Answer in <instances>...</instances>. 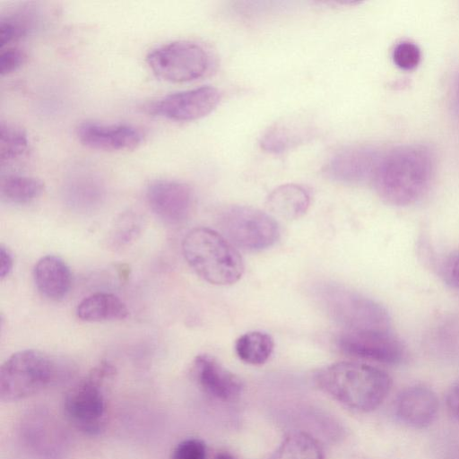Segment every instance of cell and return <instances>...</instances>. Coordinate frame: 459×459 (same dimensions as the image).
<instances>
[{"label":"cell","mask_w":459,"mask_h":459,"mask_svg":"<svg viewBox=\"0 0 459 459\" xmlns=\"http://www.w3.org/2000/svg\"><path fill=\"white\" fill-rule=\"evenodd\" d=\"M33 279L38 291L45 298L58 301L65 299L72 286V273L59 256L48 255L34 266Z\"/></svg>","instance_id":"16"},{"label":"cell","mask_w":459,"mask_h":459,"mask_svg":"<svg viewBox=\"0 0 459 459\" xmlns=\"http://www.w3.org/2000/svg\"><path fill=\"white\" fill-rule=\"evenodd\" d=\"M383 153L368 145H353L335 152L324 167L325 175L339 183L373 179Z\"/></svg>","instance_id":"11"},{"label":"cell","mask_w":459,"mask_h":459,"mask_svg":"<svg viewBox=\"0 0 459 459\" xmlns=\"http://www.w3.org/2000/svg\"><path fill=\"white\" fill-rule=\"evenodd\" d=\"M397 420L412 429H424L431 425L438 411V400L432 389L414 385L402 390L394 402Z\"/></svg>","instance_id":"15"},{"label":"cell","mask_w":459,"mask_h":459,"mask_svg":"<svg viewBox=\"0 0 459 459\" xmlns=\"http://www.w3.org/2000/svg\"><path fill=\"white\" fill-rule=\"evenodd\" d=\"M146 200L159 219L168 224L178 225L189 217L194 205V194L186 183L159 179L147 186Z\"/></svg>","instance_id":"12"},{"label":"cell","mask_w":459,"mask_h":459,"mask_svg":"<svg viewBox=\"0 0 459 459\" xmlns=\"http://www.w3.org/2000/svg\"><path fill=\"white\" fill-rule=\"evenodd\" d=\"M342 353L386 365L403 363L407 350L402 340L391 329L342 331L334 340Z\"/></svg>","instance_id":"9"},{"label":"cell","mask_w":459,"mask_h":459,"mask_svg":"<svg viewBox=\"0 0 459 459\" xmlns=\"http://www.w3.org/2000/svg\"><path fill=\"white\" fill-rule=\"evenodd\" d=\"M394 63L403 70H411L420 62V48L413 42L403 40L397 43L392 52Z\"/></svg>","instance_id":"26"},{"label":"cell","mask_w":459,"mask_h":459,"mask_svg":"<svg viewBox=\"0 0 459 459\" xmlns=\"http://www.w3.org/2000/svg\"><path fill=\"white\" fill-rule=\"evenodd\" d=\"M182 252L195 273L211 284H233L244 273L243 259L233 244L210 228L189 230L183 238Z\"/></svg>","instance_id":"3"},{"label":"cell","mask_w":459,"mask_h":459,"mask_svg":"<svg viewBox=\"0 0 459 459\" xmlns=\"http://www.w3.org/2000/svg\"><path fill=\"white\" fill-rule=\"evenodd\" d=\"M65 195L74 204H92L99 202L103 195L100 179L92 171L79 169L73 172L66 180Z\"/></svg>","instance_id":"19"},{"label":"cell","mask_w":459,"mask_h":459,"mask_svg":"<svg viewBox=\"0 0 459 459\" xmlns=\"http://www.w3.org/2000/svg\"><path fill=\"white\" fill-rule=\"evenodd\" d=\"M126 305L116 295L97 292L84 298L76 307V316L85 322L122 320L128 316Z\"/></svg>","instance_id":"18"},{"label":"cell","mask_w":459,"mask_h":459,"mask_svg":"<svg viewBox=\"0 0 459 459\" xmlns=\"http://www.w3.org/2000/svg\"><path fill=\"white\" fill-rule=\"evenodd\" d=\"M114 376V367L102 361L65 394L64 412L79 430L97 435L104 429L107 409L105 385Z\"/></svg>","instance_id":"6"},{"label":"cell","mask_w":459,"mask_h":459,"mask_svg":"<svg viewBox=\"0 0 459 459\" xmlns=\"http://www.w3.org/2000/svg\"><path fill=\"white\" fill-rule=\"evenodd\" d=\"M309 204L308 191L304 186L292 183L275 187L266 199V206L273 213L288 220L303 216Z\"/></svg>","instance_id":"17"},{"label":"cell","mask_w":459,"mask_h":459,"mask_svg":"<svg viewBox=\"0 0 459 459\" xmlns=\"http://www.w3.org/2000/svg\"><path fill=\"white\" fill-rule=\"evenodd\" d=\"M152 73L170 82H186L205 74L210 56L200 45L186 41H172L152 49L146 56Z\"/></svg>","instance_id":"8"},{"label":"cell","mask_w":459,"mask_h":459,"mask_svg":"<svg viewBox=\"0 0 459 459\" xmlns=\"http://www.w3.org/2000/svg\"><path fill=\"white\" fill-rule=\"evenodd\" d=\"M170 459H206V446L198 438L185 439L173 449Z\"/></svg>","instance_id":"28"},{"label":"cell","mask_w":459,"mask_h":459,"mask_svg":"<svg viewBox=\"0 0 459 459\" xmlns=\"http://www.w3.org/2000/svg\"><path fill=\"white\" fill-rule=\"evenodd\" d=\"M305 135V127L293 122H280L264 134L260 144L264 150L278 153L299 143Z\"/></svg>","instance_id":"24"},{"label":"cell","mask_w":459,"mask_h":459,"mask_svg":"<svg viewBox=\"0 0 459 459\" xmlns=\"http://www.w3.org/2000/svg\"><path fill=\"white\" fill-rule=\"evenodd\" d=\"M192 373L203 391L218 400L234 401L242 393L241 379L211 355L196 356L193 361Z\"/></svg>","instance_id":"14"},{"label":"cell","mask_w":459,"mask_h":459,"mask_svg":"<svg viewBox=\"0 0 459 459\" xmlns=\"http://www.w3.org/2000/svg\"><path fill=\"white\" fill-rule=\"evenodd\" d=\"M224 237L233 245L247 251L272 247L279 238L280 229L274 218L259 209L232 205L220 219Z\"/></svg>","instance_id":"7"},{"label":"cell","mask_w":459,"mask_h":459,"mask_svg":"<svg viewBox=\"0 0 459 459\" xmlns=\"http://www.w3.org/2000/svg\"><path fill=\"white\" fill-rule=\"evenodd\" d=\"M317 386L343 405L368 412L387 397L392 379L384 370L359 362L342 361L320 368L315 376Z\"/></svg>","instance_id":"2"},{"label":"cell","mask_w":459,"mask_h":459,"mask_svg":"<svg viewBox=\"0 0 459 459\" xmlns=\"http://www.w3.org/2000/svg\"><path fill=\"white\" fill-rule=\"evenodd\" d=\"M213 459H236V457L227 451L218 453Z\"/></svg>","instance_id":"34"},{"label":"cell","mask_w":459,"mask_h":459,"mask_svg":"<svg viewBox=\"0 0 459 459\" xmlns=\"http://www.w3.org/2000/svg\"><path fill=\"white\" fill-rule=\"evenodd\" d=\"M273 339L266 333L252 331L240 335L235 342L238 359L249 365L265 363L273 353Z\"/></svg>","instance_id":"22"},{"label":"cell","mask_w":459,"mask_h":459,"mask_svg":"<svg viewBox=\"0 0 459 459\" xmlns=\"http://www.w3.org/2000/svg\"><path fill=\"white\" fill-rule=\"evenodd\" d=\"M35 13L27 8L17 9L0 15L1 48L15 42L30 32L36 26Z\"/></svg>","instance_id":"23"},{"label":"cell","mask_w":459,"mask_h":459,"mask_svg":"<svg viewBox=\"0 0 459 459\" xmlns=\"http://www.w3.org/2000/svg\"><path fill=\"white\" fill-rule=\"evenodd\" d=\"M76 135L84 146L105 152L134 150L144 140V133L134 126L94 121L78 125Z\"/></svg>","instance_id":"13"},{"label":"cell","mask_w":459,"mask_h":459,"mask_svg":"<svg viewBox=\"0 0 459 459\" xmlns=\"http://www.w3.org/2000/svg\"><path fill=\"white\" fill-rule=\"evenodd\" d=\"M322 309L342 331L391 329L387 310L377 301L335 282L315 286Z\"/></svg>","instance_id":"4"},{"label":"cell","mask_w":459,"mask_h":459,"mask_svg":"<svg viewBox=\"0 0 459 459\" xmlns=\"http://www.w3.org/2000/svg\"><path fill=\"white\" fill-rule=\"evenodd\" d=\"M29 148L26 132L19 126L1 122L0 124V161L9 165L23 157Z\"/></svg>","instance_id":"25"},{"label":"cell","mask_w":459,"mask_h":459,"mask_svg":"<svg viewBox=\"0 0 459 459\" xmlns=\"http://www.w3.org/2000/svg\"><path fill=\"white\" fill-rule=\"evenodd\" d=\"M446 403L449 411L459 419V381L449 388L446 396Z\"/></svg>","instance_id":"31"},{"label":"cell","mask_w":459,"mask_h":459,"mask_svg":"<svg viewBox=\"0 0 459 459\" xmlns=\"http://www.w3.org/2000/svg\"><path fill=\"white\" fill-rule=\"evenodd\" d=\"M454 104L455 108L459 111V75L456 78L454 91Z\"/></svg>","instance_id":"33"},{"label":"cell","mask_w":459,"mask_h":459,"mask_svg":"<svg viewBox=\"0 0 459 459\" xmlns=\"http://www.w3.org/2000/svg\"><path fill=\"white\" fill-rule=\"evenodd\" d=\"M446 277L449 284L459 292V255L448 262Z\"/></svg>","instance_id":"32"},{"label":"cell","mask_w":459,"mask_h":459,"mask_svg":"<svg viewBox=\"0 0 459 459\" xmlns=\"http://www.w3.org/2000/svg\"><path fill=\"white\" fill-rule=\"evenodd\" d=\"M13 266V257L11 253V251L4 247V245H1L0 247V278L1 280H4L5 277H7Z\"/></svg>","instance_id":"30"},{"label":"cell","mask_w":459,"mask_h":459,"mask_svg":"<svg viewBox=\"0 0 459 459\" xmlns=\"http://www.w3.org/2000/svg\"><path fill=\"white\" fill-rule=\"evenodd\" d=\"M44 183L36 178L23 175H6L0 183L1 198L10 204H24L41 195Z\"/></svg>","instance_id":"21"},{"label":"cell","mask_w":459,"mask_h":459,"mask_svg":"<svg viewBox=\"0 0 459 459\" xmlns=\"http://www.w3.org/2000/svg\"><path fill=\"white\" fill-rule=\"evenodd\" d=\"M453 459H459V451L455 453Z\"/></svg>","instance_id":"35"},{"label":"cell","mask_w":459,"mask_h":459,"mask_svg":"<svg viewBox=\"0 0 459 459\" xmlns=\"http://www.w3.org/2000/svg\"><path fill=\"white\" fill-rule=\"evenodd\" d=\"M271 459H325V453L310 434L292 431L281 441Z\"/></svg>","instance_id":"20"},{"label":"cell","mask_w":459,"mask_h":459,"mask_svg":"<svg viewBox=\"0 0 459 459\" xmlns=\"http://www.w3.org/2000/svg\"><path fill=\"white\" fill-rule=\"evenodd\" d=\"M221 99L217 88L202 86L164 96L148 106L147 111L173 121H193L210 114Z\"/></svg>","instance_id":"10"},{"label":"cell","mask_w":459,"mask_h":459,"mask_svg":"<svg viewBox=\"0 0 459 459\" xmlns=\"http://www.w3.org/2000/svg\"><path fill=\"white\" fill-rule=\"evenodd\" d=\"M433 174L431 152L423 145L407 144L383 153L372 180L385 202L407 206L428 192Z\"/></svg>","instance_id":"1"},{"label":"cell","mask_w":459,"mask_h":459,"mask_svg":"<svg viewBox=\"0 0 459 459\" xmlns=\"http://www.w3.org/2000/svg\"><path fill=\"white\" fill-rule=\"evenodd\" d=\"M141 222L133 214L123 216L116 224L112 241L117 246L128 244L139 234Z\"/></svg>","instance_id":"27"},{"label":"cell","mask_w":459,"mask_h":459,"mask_svg":"<svg viewBox=\"0 0 459 459\" xmlns=\"http://www.w3.org/2000/svg\"><path fill=\"white\" fill-rule=\"evenodd\" d=\"M26 54L15 48H7L0 53V74L6 75L20 68L26 62Z\"/></svg>","instance_id":"29"},{"label":"cell","mask_w":459,"mask_h":459,"mask_svg":"<svg viewBox=\"0 0 459 459\" xmlns=\"http://www.w3.org/2000/svg\"><path fill=\"white\" fill-rule=\"evenodd\" d=\"M58 365L48 354L33 349L12 354L0 368V399L16 402L32 396L58 377Z\"/></svg>","instance_id":"5"}]
</instances>
